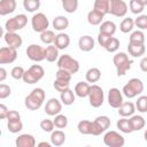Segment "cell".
<instances>
[{
    "mask_svg": "<svg viewBox=\"0 0 147 147\" xmlns=\"http://www.w3.org/2000/svg\"><path fill=\"white\" fill-rule=\"evenodd\" d=\"M45 98H46L45 91L41 87H37V88H33L25 96L24 105L30 110H38L42 106V103L45 101Z\"/></svg>",
    "mask_w": 147,
    "mask_h": 147,
    "instance_id": "6da1fadb",
    "label": "cell"
},
{
    "mask_svg": "<svg viewBox=\"0 0 147 147\" xmlns=\"http://www.w3.org/2000/svg\"><path fill=\"white\" fill-rule=\"evenodd\" d=\"M113 62L114 65L116 68V72L118 77L125 76V74L131 69V64L133 62V60L129 59V55L124 52H119L116 53L113 57Z\"/></svg>",
    "mask_w": 147,
    "mask_h": 147,
    "instance_id": "7a4b0ae2",
    "label": "cell"
},
{
    "mask_svg": "<svg viewBox=\"0 0 147 147\" xmlns=\"http://www.w3.org/2000/svg\"><path fill=\"white\" fill-rule=\"evenodd\" d=\"M122 92H123V95L129 98V99L136 98V96H138L139 94H141L144 92V83L139 78H136V77L131 78L123 86Z\"/></svg>",
    "mask_w": 147,
    "mask_h": 147,
    "instance_id": "3957f363",
    "label": "cell"
},
{
    "mask_svg": "<svg viewBox=\"0 0 147 147\" xmlns=\"http://www.w3.org/2000/svg\"><path fill=\"white\" fill-rule=\"evenodd\" d=\"M56 65L57 69H64L71 74H76L79 70V62L69 54L60 55V57L56 61Z\"/></svg>",
    "mask_w": 147,
    "mask_h": 147,
    "instance_id": "277c9868",
    "label": "cell"
},
{
    "mask_svg": "<svg viewBox=\"0 0 147 147\" xmlns=\"http://www.w3.org/2000/svg\"><path fill=\"white\" fill-rule=\"evenodd\" d=\"M45 75V70L40 64H32L28 70H25L23 76V82L31 85L39 82Z\"/></svg>",
    "mask_w": 147,
    "mask_h": 147,
    "instance_id": "5b68a950",
    "label": "cell"
},
{
    "mask_svg": "<svg viewBox=\"0 0 147 147\" xmlns=\"http://www.w3.org/2000/svg\"><path fill=\"white\" fill-rule=\"evenodd\" d=\"M28 24V16L25 14H18L5 23V30L9 32H16L18 30H22Z\"/></svg>",
    "mask_w": 147,
    "mask_h": 147,
    "instance_id": "8992f818",
    "label": "cell"
},
{
    "mask_svg": "<svg viewBox=\"0 0 147 147\" xmlns=\"http://www.w3.org/2000/svg\"><path fill=\"white\" fill-rule=\"evenodd\" d=\"M88 101H90V105L94 108H99L103 105V101H105V93H103V90L96 85V84H92L91 85V90H90V93H88Z\"/></svg>",
    "mask_w": 147,
    "mask_h": 147,
    "instance_id": "52a82bcc",
    "label": "cell"
},
{
    "mask_svg": "<svg viewBox=\"0 0 147 147\" xmlns=\"http://www.w3.org/2000/svg\"><path fill=\"white\" fill-rule=\"evenodd\" d=\"M111 124V121L108 116L101 115L98 116L94 121H92V136H100L101 133H105Z\"/></svg>",
    "mask_w": 147,
    "mask_h": 147,
    "instance_id": "ba28073f",
    "label": "cell"
},
{
    "mask_svg": "<svg viewBox=\"0 0 147 147\" xmlns=\"http://www.w3.org/2000/svg\"><path fill=\"white\" fill-rule=\"evenodd\" d=\"M28 57L33 62H41L46 60V49L37 44H31L26 47L25 51Z\"/></svg>",
    "mask_w": 147,
    "mask_h": 147,
    "instance_id": "9c48e42d",
    "label": "cell"
},
{
    "mask_svg": "<svg viewBox=\"0 0 147 147\" xmlns=\"http://www.w3.org/2000/svg\"><path fill=\"white\" fill-rule=\"evenodd\" d=\"M103 144L108 147H123L125 139L116 131H106L103 136Z\"/></svg>",
    "mask_w": 147,
    "mask_h": 147,
    "instance_id": "30bf717a",
    "label": "cell"
},
{
    "mask_svg": "<svg viewBox=\"0 0 147 147\" xmlns=\"http://www.w3.org/2000/svg\"><path fill=\"white\" fill-rule=\"evenodd\" d=\"M49 25V21L44 13H36L31 18V26L34 32L41 33L42 31L47 30Z\"/></svg>",
    "mask_w": 147,
    "mask_h": 147,
    "instance_id": "8fae6325",
    "label": "cell"
},
{
    "mask_svg": "<svg viewBox=\"0 0 147 147\" xmlns=\"http://www.w3.org/2000/svg\"><path fill=\"white\" fill-rule=\"evenodd\" d=\"M129 6L124 0H110L109 14L116 17H124L127 13Z\"/></svg>",
    "mask_w": 147,
    "mask_h": 147,
    "instance_id": "7c38bea8",
    "label": "cell"
},
{
    "mask_svg": "<svg viewBox=\"0 0 147 147\" xmlns=\"http://www.w3.org/2000/svg\"><path fill=\"white\" fill-rule=\"evenodd\" d=\"M17 59V48L3 46L0 48V64H9Z\"/></svg>",
    "mask_w": 147,
    "mask_h": 147,
    "instance_id": "4fadbf2b",
    "label": "cell"
},
{
    "mask_svg": "<svg viewBox=\"0 0 147 147\" xmlns=\"http://www.w3.org/2000/svg\"><path fill=\"white\" fill-rule=\"evenodd\" d=\"M123 92L117 87H113L108 91V103L110 107L118 109L123 103Z\"/></svg>",
    "mask_w": 147,
    "mask_h": 147,
    "instance_id": "5bb4252c",
    "label": "cell"
},
{
    "mask_svg": "<svg viewBox=\"0 0 147 147\" xmlns=\"http://www.w3.org/2000/svg\"><path fill=\"white\" fill-rule=\"evenodd\" d=\"M62 102L56 98H51L45 105V113L48 116H56L62 110Z\"/></svg>",
    "mask_w": 147,
    "mask_h": 147,
    "instance_id": "9a60e30c",
    "label": "cell"
},
{
    "mask_svg": "<svg viewBox=\"0 0 147 147\" xmlns=\"http://www.w3.org/2000/svg\"><path fill=\"white\" fill-rule=\"evenodd\" d=\"M3 39H5V42L7 44V46H10V47H14V48H20L23 44L22 37L16 32L6 31L5 34H3Z\"/></svg>",
    "mask_w": 147,
    "mask_h": 147,
    "instance_id": "2e32d148",
    "label": "cell"
},
{
    "mask_svg": "<svg viewBox=\"0 0 147 147\" xmlns=\"http://www.w3.org/2000/svg\"><path fill=\"white\" fill-rule=\"evenodd\" d=\"M15 145L17 147H34L36 146V139L32 134L23 133L16 138Z\"/></svg>",
    "mask_w": 147,
    "mask_h": 147,
    "instance_id": "e0dca14e",
    "label": "cell"
},
{
    "mask_svg": "<svg viewBox=\"0 0 147 147\" xmlns=\"http://www.w3.org/2000/svg\"><path fill=\"white\" fill-rule=\"evenodd\" d=\"M95 41L91 36H82L78 40V47L83 52H91L94 48Z\"/></svg>",
    "mask_w": 147,
    "mask_h": 147,
    "instance_id": "ac0fdd59",
    "label": "cell"
},
{
    "mask_svg": "<svg viewBox=\"0 0 147 147\" xmlns=\"http://www.w3.org/2000/svg\"><path fill=\"white\" fill-rule=\"evenodd\" d=\"M16 0H0V15L6 16L11 14L16 9Z\"/></svg>",
    "mask_w": 147,
    "mask_h": 147,
    "instance_id": "d6986e66",
    "label": "cell"
},
{
    "mask_svg": "<svg viewBox=\"0 0 147 147\" xmlns=\"http://www.w3.org/2000/svg\"><path fill=\"white\" fill-rule=\"evenodd\" d=\"M127 52L132 57H140L145 54L146 47L145 44H136V42H129L127 45Z\"/></svg>",
    "mask_w": 147,
    "mask_h": 147,
    "instance_id": "ffe728a7",
    "label": "cell"
},
{
    "mask_svg": "<svg viewBox=\"0 0 147 147\" xmlns=\"http://www.w3.org/2000/svg\"><path fill=\"white\" fill-rule=\"evenodd\" d=\"M134 111H136V105L131 101L123 102L118 108V114L121 117H131L132 115H134Z\"/></svg>",
    "mask_w": 147,
    "mask_h": 147,
    "instance_id": "44dd1931",
    "label": "cell"
},
{
    "mask_svg": "<svg viewBox=\"0 0 147 147\" xmlns=\"http://www.w3.org/2000/svg\"><path fill=\"white\" fill-rule=\"evenodd\" d=\"M54 45L59 49H65V48H68V46L70 45V37H69V34H67L64 32L57 33L55 36V39H54Z\"/></svg>",
    "mask_w": 147,
    "mask_h": 147,
    "instance_id": "7402d4cb",
    "label": "cell"
},
{
    "mask_svg": "<svg viewBox=\"0 0 147 147\" xmlns=\"http://www.w3.org/2000/svg\"><path fill=\"white\" fill-rule=\"evenodd\" d=\"M105 15L95 9H92L87 13V22L90 25H100L103 21Z\"/></svg>",
    "mask_w": 147,
    "mask_h": 147,
    "instance_id": "603a6c76",
    "label": "cell"
},
{
    "mask_svg": "<svg viewBox=\"0 0 147 147\" xmlns=\"http://www.w3.org/2000/svg\"><path fill=\"white\" fill-rule=\"evenodd\" d=\"M91 90V85L88 84V82H78L75 86V94L79 98H86L88 96Z\"/></svg>",
    "mask_w": 147,
    "mask_h": 147,
    "instance_id": "cb8c5ba5",
    "label": "cell"
},
{
    "mask_svg": "<svg viewBox=\"0 0 147 147\" xmlns=\"http://www.w3.org/2000/svg\"><path fill=\"white\" fill-rule=\"evenodd\" d=\"M65 141V133L60 129V130H55L51 132V142L53 146H62Z\"/></svg>",
    "mask_w": 147,
    "mask_h": 147,
    "instance_id": "d4e9b609",
    "label": "cell"
},
{
    "mask_svg": "<svg viewBox=\"0 0 147 147\" xmlns=\"http://www.w3.org/2000/svg\"><path fill=\"white\" fill-rule=\"evenodd\" d=\"M52 24H53V28H54L56 31H63V30H65V29L69 28L70 22H69V20H68L65 16L60 15V16H56V17L53 20Z\"/></svg>",
    "mask_w": 147,
    "mask_h": 147,
    "instance_id": "484cf974",
    "label": "cell"
},
{
    "mask_svg": "<svg viewBox=\"0 0 147 147\" xmlns=\"http://www.w3.org/2000/svg\"><path fill=\"white\" fill-rule=\"evenodd\" d=\"M85 78H86V82L88 83H93V84L98 83L101 79V70L96 67L90 68L85 74Z\"/></svg>",
    "mask_w": 147,
    "mask_h": 147,
    "instance_id": "4316f807",
    "label": "cell"
},
{
    "mask_svg": "<svg viewBox=\"0 0 147 147\" xmlns=\"http://www.w3.org/2000/svg\"><path fill=\"white\" fill-rule=\"evenodd\" d=\"M46 61L47 62H55V61H57V59L60 57V54H59V48L54 45V44H52V45H48L46 48Z\"/></svg>",
    "mask_w": 147,
    "mask_h": 147,
    "instance_id": "83f0119b",
    "label": "cell"
},
{
    "mask_svg": "<svg viewBox=\"0 0 147 147\" xmlns=\"http://www.w3.org/2000/svg\"><path fill=\"white\" fill-rule=\"evenodd\" d=\"M75 98H76V94L70 88H68V90H65V91L60 93V100L64 106H71L75 102Z\"/></svg>",
    "mask_w": 147,
    "mask_h": 147,
    "instance_id": "f1b7e54d",
    "label": "cell"
},
{
    "mask_svg": "<svg viewBox=\"0 0 147 147\" xmlns=\"http://www.w3.org/2000/svg\"><path fill=\"white\" fill-rule=\"evenodd\" d=\"M116 29H117V26H116V24H115L113 21H103V22L100 24L99 32L114 36L115 32H116Z\"/></svg>",
    "mask_w": 147,
    "mask_h": 147,
    "instance_id": "f546056e",
    "label": "cell"
},
{
    "mask_svg": "<svg viewBox=\"0 0 147 147\" xmlns=\"http://www.w3.org/2000/svg\"><path fill=\"white\" fill-rule=\"evenodd\" d=\"M116 125H117V129L123 133L133 132V129H132V125H131V121L127 117H122L121 119H118Z\"/></svg>",
    "mask_w": 147,
    "mask_h": 147,
    "instance_id": "4dcf8cb0",
    "label": "cell"
},
{
    "mask_svg": "<svg viewBox=\"0 0 147 147\" xmlns=\"http://www.w3.org/2000/svg\"><path fill=\"white\" fill-rule=\"evenodd\" d=\"M130 121H131V125H132L133 131H140L146 125L145 118L141 115H132L130 117Z\"/></svg>",
    "mask_w": 147,
    "mask_h": 147,
    "instance_id": "1f68e13d",
    "label": "cell"
},
{
    "mask_svg": "<svg viewBox=\"0 0 147 147\" xmlns=\"http://www.w3.org/2000/svg\"><path fill=\"white\" fill-rule=\"evenodd\" d=\"M109 6H110V0H94L93 9L106 15L109 14Z\"/></svg>",
    "mask_w": 147,
    "mask_h": 147,
    "instance_id": "d6a6232c",
    "label": "cell"
},
{
    "mask_svg": "<svg viewBox=\"0 0 147 147\" xmlns=\"http://www.w3.org/2000/svg\"><path fill=\"white\" fill-rule=\"evenodd\" d=\"M77 130L82 134H91L92 133V121L82 119L77 124Z\"/></svg>",
    "mask_w": 147,
    "mask_h": 147,
    "instance_id": "836d02e7",
    "label": "cell"
},
{
    "mask_svg": "<svg viewBox=\"0 0 147 147\" xmlns=\"http://www.w3.org/2000/svg\"><path fill=\"white\" fill-rule=\"evenodd\" d=\"M134 28V20L131 18V17H125L123 18V21L121 22L119 24V30L123 32V33H129L133 30Z\"/></svg>",
    "mask_w": 147,
    "mask_h": 147,
    "instance_id": "e575fe53",
    "label": "cell"
},
{
    "mask_svg": "<svg viewBox=\"0 0 147 147\" xmlns=\"http://www.w3.org/2000/svg\"><path fill=\"white\" fill-rule=\"evenodd\" d=\"M146 34L142 32V30H136L132 31L129 38V42H136V44H145Z\"/></svg>",
    "mask_w": 147,
    "mask_h": 147,
    "instance_id": "d590c367",
    "label": "cell"
},
{
    "mask_svg": "<svg viewBox=\"0 0 147 147\" xmlns=\"http://www.w3.org/2000/svg\"><path fill=\"white\" fill-rule=\"evenodd\" d=\"M61 2L64 11L68 14L75 13L78 8V0H61Z\"/></svg>",
    "mask_w": 147,
    "mask_h": 147,
    "instance_id": "8d00e7d4",
    "label": "cell"
},
{
    "mask_svg": "<svg viewBox=\"0 0 147 147\" xmlns=\"http://www.w3.org/2000/svg\"><path fill=\"white\" fill-rule=\"evenodd\" d=\"M55 33H54V31H52V30H45V31H42L41 33H40V40H41V42H44L45 45H52V44H54V39H55Z\"/></svg>",
    "mask_w": 147,
    "mask_h": 147,
    "instance_id": "74e56055",
    "label": "cell"
},
{
    "mask_svg": "<svg viewBox=\"0 0 147 147\" xmlns=\"http://www.w3.org/2000/svg\"><path fill=\"white\" fill-rule=\"evenodd\" d=\"M23 7L29 13H34L40 8V0H23Z\"/></svg>",
    "mask_w": 147,
    "mask_h": 147,
    "instance_id": "f35d334b",
    "label": "cell"
},
{
    "mask_svg": "<svg viewBox=\"0 0 147 147\" xmlns=\"http://www.w3.org/2000/svg\"><path fill=\"white\" fill-rule=\"evenodd\" d=\"M7 129L11 133H18L23 129V123L21 119H15V121H8L7 122Z\"/></svg>",
    "mask_w": 147,
    "mask_h": 147,
    "instance_id": "ab89813d",
    "label": "cell"
},
{
    "mask_svg": "<svg viewBox=\"0 0 147 147\" xmlns=\"http://www.w3.org/2000/svg\"><path fill=\"white\" fill-rule=\"evenodd\" d=\"M129 8H130V10H131L132 14L140 15V14L144 11L145 6H144L139 0H130V2H129Z\"/></svg>",
    "mask_w": 147,
    "mask_h": 147,
    "instance_id": "60d3db41",
    "label": "cell"
},
{
    "mask_svg": "<svg viewBox=\"0 0 147 147\" xmlns=\"http://www.w3.org/2000/svg\"><path fill=\"white\" fill-rule=\"evenodd\" d=\"M119 46H121L119 40H118L116 37H111V38H110V40L108 41V44L106 45L105 49H106L108 53H116V52L118 51Z\"/></svg>",
    "mask_w": 147,
    "mask_h": 147,
    "instance_id": "b9f144b4",
    "label": "cell"
},
{
    "mask_svg": "<svg viewBox=\"0 0 147 147\" xmlns=\"http://www.w3.org/2000/svg\"><path fill=\"white\" fill-rule=\"evenodd\" d=\"M136 109L139 113H147V95H140L137 99Z\"/></svg>",
    "mask_w": 147,
    "mask_h": 147,
    "instance_id": "7bdbcfd3",
    "label": "cell"
},
{
    "mask_svg": "<svg viewBox=\"0 0 147 147\" xmlns=\"http://www.w3.org/2000/svg\"><path fill=\"white\" fill-rule=\"evenodd\" d=\"M53 121H54L55 127L57 129H64L68 125V118L65 115H62V114H57Z\"/></svg>",
    "mask_w": 147,
    "mask_h": 147,
    "instance_id": "ee69618b",
    "label": "cell"
},
{
    "mask_svg": "<svg viewBox=\"0 0 147 147\" xmlns=\"http://www.w3.org/2000/svg\"><path fill=\"white\" fill-rule=\"evenodd\" d=\"M54 88L57 91V92H63L68 88H70V82H67V80H62V79H56L54 80V84H53Z\"/></svg>",
    "mask_w": 147,
    "mask_h": 147,
    "instance_id": "f6af8a7d",
    "label": "cell"
},
{
    "mask_svg": "<svg viewBox=\"0 0 147 147\" xmlns=\"http://www.w3.org/2000/svg\"><path fill=\"white\" fill-rule=\"evenodd\" d=\"M134 25L139 30H147V15H138V17L134 20Z\"/></svg>",
    "mask_w": 147,
    "mask_h": 147,
    "instance_id": "bcb514c9",
    "label": "cell"
},
{
    "mask_svg": "<svg viewBox=\"0 0 147 147\" xmlns=\"http://www.w3.org/2000/svg\"><path fill=\"white\" fill-rule=\"evenodd\" d=\"M24 72H25V70H24L23 67H21V65H15V67L10 70V76H11L14 79H16V80L23 79Z\"/></svg>",
    "mask_w": 147,
    "mask_h": 147,
    "instance_id": "7dc6e473",
    "label": "cell"
},
{
    "mask_svg": "<svg viewBox=\"0 0 147 147\" xmlns=\"http://www.w3.org/2000/svg\"><path fill=\"white\" fill-rule=\"evenodd\" d=\"M54 127H55L54 121H52V119L45 118L40 122V129L45 132H52V131H54Z\"/></svg>",
    "mask_w": 147,
    "mask_h": 147,
    "instance_id": "c3c4849f",
    "label": "cell"
},
{
    "mask_svg": "<svg viewBox=\"0 0 147 147\" xmlns=\"http://www.w3.org/2000/svg\"><path fill=\"white\" fill-rule=\"evenodd\" d=\"M71 72L64 70V69H57L56 74H55V78L56 79H62V80H67L70 82L71 80Z\"/></svg>",
    "mask_w": 147,
    "mask_h": 147,
    "instance_id": "681fc988",
    "label": "cell"
},
{
    "mask_svg": "<svg viewBox=\"0 0 147 147\" xmlns=\"http://www.w3.org/2000/svg\"><path fill=\"white\" fill-rule=\"evenodd\" d=\"M11 94V88L9 85L1 83L0 84V99H6Z\"/></svg>",
    "mask_w": 147,
    "mask_h": 147,
    "instance_id": "f907efd6",
    "label": "cell"
},
{
    "mask_svg": "<svg viewBox=\"0 0 147 147\" xmlns=\"http://www.w3.org/2000/svg\"><path fill=\"white\" fill-rule=\"evenodd\" d=\"M113 36H110V34H107V33H102V32H99V34H98V42H99V45L101 46V47H106V45L108 44V41L110 40V38H111Z\"/></svg>",
    "mask_w": 147,
    "mask_h": 147,
    "instance_id": "816d5d0a",
    "label": "cell"
},
{
    "mask_svg": "<svg viewBox=\"0 0 147 147\" xmlns=\"http://www.w3.org/2000/svg\"><path fill=\"white\" fill-rule=\"evenodd\" d=\"M15 119H21L20 113L16 110H9L8 116H7V121H15Z\"/></svg>",
    "mask_w": 147,
    "mask_h": 147,
    "instance_id": "f5cc1de1",
    "label": "cell"
},
{
    "mask_svg": "<svg viewBox=\"0 0 147 147\" xmlns=\"http://www.w3.org/2000/svg\"><path fill=\"white\" fill-rule=\"evenodd\" d=\"M8 113H9V109H8L3 103H1V105H0V118H1V119H7Z\"/></svg>",
    "mask_w": 147,
    "mask_h": 147,
    "instance_id": "db71d44e",
    "label": "cell"
},
{
    "mask_svg": "<svg viewBox=\"0 0 147 147\" xmlns=\"http://www.w3.org/2000/svg\"><path fill=\"white\" fill-rule=\"evenodd\" d=\"M139 65H140V69H141V71H144V72H147V56H144V57L140 60V63H139Z\"/></svg>",
    "mask_w": 147,
    "mask_h": 147,
    "instance_id": "11a10c76",
    "label": "cell"
},
{
    "mask_svg": "<svg viewBox=\"0 0 147 147\" xmlns=\"http://www.w3.org/2000/svg\"><path fill=\"white\" fill-rule=\"evenodd\" d=\"M6 77H7V70L1 67V68H0V82L2 83V82L6 79Z\"/></svg>",
    "mask_w": 147,
    "mask_h": 147,
    "instance_id": "9f6ffc18",
    "label": "cell"
},
{
    "mask_svg": "<svg viewBox=\"0 0 147 147\" xmlns=\"http://www.w3.org/2000/svg\"><path fill=\"white\" fill-rule=\"evenodd\" d=\"M42 146H46V147H51L52 146V142H47V141H41L38 144V147H42Z\"/></svg>",
    "mask_w": 147,
    "mask_h": 147,
    "instance_id": "6f0895ef",
    "label": "cell"
},
{
    "mask_svg": "<svg viewBox=\"0 0 147 147\" xmlns=\"http://www.w3.org/2000/svg\"><path fill=\"white\" fill-rule=\"evenodd\" d=\"M144 6H147V0H139Z\"/></svg>",
    "mask_w": 147,
    "mask_h": 147,
    "instance_id": "680465c9",
    "label": "cell"
},
{
    "mask_svg": "<svg viewBox=\"0 0 147 147\" xmlns=\"http://www.w3.org/2000/svg\"><path fill=\"white\" fill-rule=\"evenodd\" d=\"M144 138H145V141H147V129L145 130V133H144Z\"/></svg>",
    "mask_w": 147,
    "mask_h": 147,
    "instance_id": "91938a15",
    "label": "cell"
},
{
    "mask_svg": "<svg viewBox=\"0 0 147 147\" xmlns=\"http://www.w3.org/2000/svg\"><path fill=\"white\" fill-rule=\"evenodd\" d=\"M146 37H147V34H146Z\"/></svg>",
    "mask_w": 147,
    "mask_h": 147,
    "instance_id": "94428289",
    "label": "cell"
}]
</instances>
